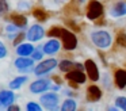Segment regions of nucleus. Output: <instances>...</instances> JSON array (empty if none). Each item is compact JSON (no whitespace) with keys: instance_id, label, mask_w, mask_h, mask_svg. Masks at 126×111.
<instances>
[{"instance_id":"15","label":"nucleus","mask_w":126,"mask_h":111,"mask_svg":"<svg viewBox=\"0 0 126 111\" xmlns=\"http://www.w3.org/2000/svg\"><path fill=\"white\" fill-rule=\"evenodd\" d=\"M114 81L115 85L119 89H123L126 87V70L125 69H117L114 73Z\"/></svg>"},{"instance_id":"10","label":"nucleus","mask_w":126,"mask_h":111,"mask_svg":"<svg viewBox=\"0 0 126 111\" xmlns=\"http://www.w3.org/2000/svg\"><path fill=\"white\" fill-rule=\"evenodd\" d=\"M87 77L88 76H85V73L83 72V70H69L68 73H66V80H71V81H75V83L77 84H84L85 81H87Z\"/></svg>"},{"instance_id":"5","label":"nucleus","mask_w":126,"mask_h":111,"mask_svg":"<svg viewBox=\"0 0 126 111\" xmlns=\"http://www.w3.org/2000/svg\"><path fill=\"white\" fill-rule=\"evenodd\" d=\"M39 102H41L42 107L46 110H56L58 104V95L54 92H47V94L42 95Z\"/></svg>"},{"instance_id":"14","label":"nucleus","mask_w":126,"mask_h":111,"mask_svg":"<svg viewBox=\"0 0 126 111\" xmlns=\"http://www.w3.org/2000/svg\"><path fill=\"white\" fill-rule=\"evenodd\" d=\"M60 48H61V45L57 39H49L42 46V50H44L45 54H56L60 50Z\"/></svg>"},{"instance_id":"27","label":"nucleus","mask_w":126,"mask_h":111,"mask_svg":"<svg viewBox=\"0 0 126 111\" xmlns=\"http://www.w3.org/2000/svg\"><path fill=\"white\" fill-rule=\"evenodd\" d=\"M7 53H8V51H7L6 45H4V43L1 42V41H0V60H1V58H4V57L7 56Z\"/></svg>"},{"instance_id":"12","label":"nucleus","mask_w":126,"mask_h":111,"mask_svg":"<svg viewBox=\"0 0 126 111\" xmlns=\"http://www.w3.org/2000/svg\"><path fill=\"white\" fill-rule=\"evenodd\" d=\"M110 15L112 18H122L126 16V3L125 1H118L117 4H114L110 10Z\"/></svg>"},{"instance_id":"21","label":"nucleus","mask_w":126,"mask_h":111,"mask_svg":"<svg viewBox=\"0 0 126 111\" xmlns=\"http://www.w3.org/2000/svg\"><path fill=\"white\" fill-rule=\"evenodd\" d=\"M76 108H77V106L73 99H66L63 103V106H61V110L63 111H75Z\"/></svg>"},{"instance_id":"1","label":"nucleus","mask_w":126,"mask_h":111,"mask_svg":"<svg viewBox=\"0 0 126 111\" xmlns=\"http://www.w3.org/2000/svg\"><path fill=\"white\" fill-rule=\"evenodd\" d=\"M91 39H92L94 45L96 46V48L102 49V50H104V49H109L110 46H111V35H110L109 31H106V30H98V31H94L91 32Z\"/></svg>"},{"instance_id":"4","label":"nucleus","mask_w":126,"mask_h":111,"mask_svg":"<svg viewBox=\"0 0 126 111\" xmlns=\"http://www.w3.org/2000/svg\"><path fill=\"white\" fill-rule=\"evenodd\" d=\"M61 41H63V46L65 50H75L77 46V38L71 30L63 29L61 31Z\"/></svg>"},{"instance_id":"30","label":"nucleus","mask_w":126,"mask_h":111,"mask_svg":"<svg viewBox=\"0 0 126 111\" xmlns=\"http://www.w3.org/2000/svg\"><path fill=\"white\" fill-rule=\"evenodd\" d=\"M7 110L8 111H19L20 107L16 106V104H10V106H7Z\"/></svg>"},{"instance_id":"6","label":"nucleus","mask_w":126,"mask_h":111,"mask_svg":"<svg viewBox=\"0 0 126 111\" xmlns=\"http://www.w3.org/2000/svg\"><path fill=\"white\" fill-rule=\"evenodd\" d=\"M45 37V30L42 26L39 24H34L29 29L27 34H26V38H27L30 42H37V41H41L42 38Z\"/></svg>"},{"instance_id":"24","label":"nucleus","mask_w":126,"mask_h":111,"mask_svg":"<svg viewBox=\"0 0 126 111\" xmlns=\"http://www.w3.org/2000/svg\"><path fill=\"white\" fill-rule=\"evenodd\" d=\"M115 106H117L119 110L126 111V97L125 96H118L117 99H115Z\"/></svg>"},{"instance_id":"32","label":"nucleus","mask_w":126,"mask_h":111,"mask_svg":"<svg viewBox=\"0 0 126 111\" xmlns=\"http://www.w3.org/2000/svg\"><path fill=\"white\" fill-rule=\"evenodd\" d=\"M66 23H69V24H71V29H73L75 31H80V27H77V24L75 23V22L69 20V22H66Z\"/></svg>"},{"instance_id":"7","label":"nucleus","mask_w":126,"mask_h":111,"mask_svg":"<svg viewBox=\"0 0 126 111\" xmlns=\"http://www.w3.org/2000/svg\"><path fill=\"white\" fill-rule=\"evenodd\" d=\"M84 66H85V72H87V76L91 81H98L99 80V69H98V65L95 64L94 60H87L84 62Z\"/></svg>"},{"instance_id":"8","label":"nucleus","mask_w":126,"mask_h":111,"mask_svg":"<svg viewBox=\"0 0 126 111\" xmlns=\"http://www.w3.org/2000/svg\"><path fill=\"white\" fill-rule=\"evenodd\" d=\"M50 87V81L46 80V79H39V80H35L30 84V91L31 94H42L46 89H49Z\"/></svg>"},{"instance_id":"29","label":"nucleus","mask_w":126,"mask_h":111,"mask_svg":"<svg viewBox=\"0 0 126 111\" xmlns=\"http://www.w3.org/2000/svg\"><path fill=\"white\" fill-rule=\"evenodd\" d=\"M44 51V50H42ZM42 51L39 50V49H37V50L33 51V54H31V57H33L34 60H41L42 58Z\"/></svg>"},{"instance_id":"19","label":"nucleus","mask_w":126,"mask_h":111,"mask_svg":"<svg viewBox=\"0 0 126 111\" xmlns=\"http://www.w3.org/2000/svg\"><path fill=\"white\" fill-rule=\"evenodd\" d=\"M26 81H27V77H26V76H18V77H15L14 80L10 83V88L11 89H19Z\"/></svg>"},{"instance_id":"3","label":"nucleus","mask_w":126,"mask_h":111,"mask_svg":"<svg viewBox=\"0 0 126 111\" xmlns=\"http://www.w3.org/2000/svg\"><path fill=\"white\" fill-rule=\"evenodd\" d=\"M58 65L57 60L56 58H47V60H44L42 62H39L35 68H34V73L37 76H44V75H47L50 70H53L56 66Z\"/></svg>"},{"instance_id":"31","label":"nucleus","mask_w":126,"mask_h":111,"mask_svg":"<svg viewBox=\"0 0 126 111\" xmlns=\"http://www.w3.org/2000/svg\"><path fill=\"white\" fill-rule=\"evenodd\" d=\"M19 8L27 10V8H30V3H27V1H20V3H19Z\"/></svg>"},{"instance_id":"16","label":"nucleus","mask_w":126,"mask_h":111,"mask_svg":"<svg viewBox=\"0 0 126 111\" xmlns=\"http://www.w3.org/2000/svg\"><path fill=\"white\" fill-rule=\"evenodd\" d=\"M14 100H15V94L12 91H7V89L0 91V102L3 103L4 107H6V106L12 104Z\"/></svg>"},{"instance_id":"20","label":"nucleus","mask_w":126,"mask_h":111,"mask_svg":"<svg viewBox=\"0 0 126 111\" xmlns=\"http://www.w3.org/2000/svg\"><path fill=\"white\" fill-rule=\"evenodd\" d=\"M33 16L39 22H46L47 18H49V15H47L44 10H41V8H35V10L33 11Z\"/></svg>"},{"instance_id":"33","label":"nucleus","mask_w":126,"mask_h":111,"mask_svg":"<svg viewBox=\"0 0 126 111\" xmlns=\"http://www.w3.org/2000/svg\"><path fill=\"white\" fill-rule=\"evenodd\" d=\"M53 81H54L56 84H58V85H61V83H63V81H61V77H58V76H53Z\"/></svg>"},{"instance_id":"2","label":"nucleus","mask_w":126,"mask_h":111,"mask_svg":"<svg viewBox=\"0 0 126 111\" xmlns=\"http://www.w3.org/2000/svg\"><path fill=\"white\" fill-rule=\"evenodd\" d=\"M103 5L98 1V0H91L88 3V7H87V18L90 20H98L99 18L103 16Z\"/></svg>"},{"instance_id":"23","label":"nucleus","mask_w":126,"mask_h":111,"mask_svg":"<svg viewBox=\"0 0 126 111\" xmlns=\"http://www.w3.org/2000/svg\"><path fill=\"white\" fill-rule=\"evenodd\" d=\"M117 43L119 46L126 49V32L125 31H119L117 35Z\"/></svg>"},{"instance_id":"25","label":"nucleus","mask_w":126,"mask_h":111,"mask_svg":"<svg viewBox=\"0 0 126 111\" xmlns=\"http://www.w3.org/2000/svg\"><path fill=\"white\" fill-rule=\"evenodd\" d=\"M41 108L42 107L38 104V103H35V102H29L27 106H26V110L27 111H39Z\"/></svg>"},{"instance_id":"26","label":"nucleus","mask_w":126,"mask_h":111,"mask_svg":"<svg viewBox=\"0 0 126 111\" xmlns=\"http://www.w3.org/2000/svg\"><path fill=\"white\" fill-rule=\"evenodd\" d=\"M25 38H26V34H25V32H19V34L16 35V38H14V45L18 46L23 39H25Z\"/></svg>"},{"instance_id":"13","label":"nucleus","mask_w":126,"mask_h":111,"mask_svg":"<svg viewBox=\"0 0 126 111\" xmlns=\"http://www.w3.org/2000/svg\"><path fill=\"white\" fill-rule=\"evenodd\" d=\"M102 97V91L98 85H90L87 88V100L91 103L98 102Z\"/></svg>"},{"instance_id":"22","label":"nucleus","mask_w":126,"mask_h":111,"mask_svg":"<svg viewBox=\"0 0 126 111\" xmlns=\"http://www.w3.org/2000/svg\"><path fill=\"white\" fill-rule=\"evenodd\" d=\"M61 31H63V29L58 26H53L52 29L47 31V35L49 37H54V38H60L61 37Z\"/></svg>"},{"instance_id":"18","label":"nucleus","mask_w":126,"mask_h":111,"mask_svg":"<svg viewBox=\"0 0 126 111\" xmlns=\"http://www.w3.org/2000/svg\"><path fill=\"white\" fill-rule=\"evenodd\" d=\"M58 68H60L61 72L68 73L69 70H73V68H76V64L69 61V60H63V61L58 62Z\"/></svg>"},{"instance_id":"28","label":"nucleus","mask_w":126,"mask_h":111,"mask_svg":"<svg viewBox=\"0 0 126 111\" xmlns=\"http://www.w3.org/2000/svg\"><path fill=\"white\" fill-rule=\"evenodd\" d=\"M8 11V3L6 0H0V14H4Z\"/></svg>"},{"instance_id":"34","label":"nucleus","mask_w":126,"mask_h":111,"mask_svg":"<svg viewBox=\"0 0 126 111\" xmlns=\"http://www.w3.org/2000/svg\"><path fill=\"white\" fill-rule=\"evenodd\" d=\"M3 107H4V106H3V103L0 102V108H3Z\"/></svg>"},{"instance_id":"17","label":"nucleus","mask_w":126,"mask_h":111,"mask_svg":"<svg viewBox=\"0 0 126 111\" xmlns=\"http://www.w3.org/2000/svg\"><path fill=\"white\" fill-rule=\"evenodd\" d=\"M34 50L35 49L31 43H19L16 48V54L18 56H31Z\"/></svg>"},{"instance_id":"9","label":"nucleus","mask_w":126,"mask_h":111,"mask_svg":"<svg viewBox=\"0 0 126 111\" xmlns=\"http://www.w3.org/2000/svg\"><path fill=\"white\" fill-rule=\"evenodd\" d=\"M34 61L35 60L31 57V58H29V56H19L16 60H15V66L18 68V70H29L30 68H33L34 65Z\"/></svg>"},{"instance_id":"11","label":"nucleus","mask_w":126,"mask_h":111,"mask_svg":"<svg viewBox=\"0 0 126 111\" xmlns=\"http://www.w3.org/2000/svg\"><path fill=\"white\" fill-rule=\"evenodd\" d=\"M7 19H8L12 24L20 27V29H22V27H26V24H27V18H26L25 15H22V14H18V12L10 14V15L7 16Z\"/></svg>"}]
</instances>
